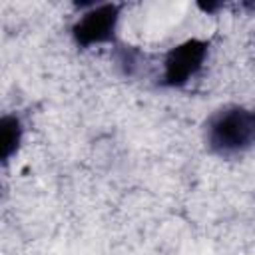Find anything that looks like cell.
Returning a JSON list of instances; mask_svg holds the SVG:
<instances>
[{"mask_svg": "<svg viewBox=\"0 0 255 255\" xmlns=\"http://www.w3.org/2000/svg\"><path fill=\"white\" fill-rule=\"evenodd\" d=\"M255 141V114L245 108L217 112L207 124V143L217 153H237Z\"/></svg>", "mask_w": 255, "mask_h": 255, "instance_id": "obj_1", "label": "cell"}, {"mask_svg": "<svg viewBox=\"0 0 255 255\" xmlns=\"http://www.w3.org/2000/svg\"><path fill=\"white\" fill-rule=\"evenodd\" d=\"M207 58V42L191 38L177 46H173L163 60L161 80L169 88L185 86L203 66Z\"/></svg>", "mask_w": 255, "mask_h": 255, "instance_id": "obj_2", "label": "cell"}, {"mask_svg": "<svg viewBox=\"0 0 255 255\" xmlns=\"http://www.w3.org/2000/svg\"><path fill=\"white\" fill-rule=\"evenodd\" d=\"M118 22H120V6L118 4L92 6L74 22L72 38L82 48L106 44L114 38Z\"/></svg>", "mask_w": 255, "mask_h": 255, "instance_id": "obj_3", "label": "cell"}, {"mask_svg": "<svg viewBox=\"0 0 255 255\" xmlns=\"http://www.w3.org/2000/svg\"><path fill=\"white\" fill-rule=\"evenodd\" d=\"M22 141V126L16 116H4L0 120V149L2 159L8 161L20 147Z\"/></svg>", "mask_w": 255, "mask_h": 255, "instance_id": "obj_4", "label": "cell"}]
</instances>
